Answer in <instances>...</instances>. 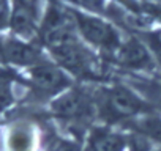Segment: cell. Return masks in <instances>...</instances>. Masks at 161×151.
Here are the masks:
<instances>
[{
	"label": "cell",
	"mask_w": 161,
	"mask_h": 151,
	"mask_svg": "<svg viewBox=\"0 0 161 151\" xmlns=\"http://www.w3.org/2000/svg\"><path fill=\"white\" fill-rule=\"evenodd\" d=\"M41 0H13L10 27L19 38L29 39L41 29Z\"/></svg>",
	"instance_id": "4"
},
{
	"label": "cell",
	"mask_w": 161,
	"mask_h": 151,
	"mask_svg": "<svg viewBox=\"0 0 161 151\" xmlns=\"http://www.w3.org/2000/svg\"><path fill=\"white\" fill-rule=\"evenodd\" d=\"M69 13L74 19L77 35L82 38L84 43L109 54H115L119 50L123 41L119 30L111 22L98 16H93L90 13L77 10H69Z\"/></svg>",
	"instance_id": "2"
},
{
	"label": "cell",
	"mask_w": 161,
	"mask_h": 151,
	"mask_svg": "<svg viewBox=\"0 0 161 151\" xmlns=\"http://www.w3.org/2000/svg\"><path fill=\"white\" fill-rule=\"evenodd\" d=\"M14 101L11 77L7 72H0V113L7 110Z\"/></svg>",
	"instance_id": "11"
},
{
	"label": "cell",
	"mask_w": 161,
	"mask_h": 151,
	"mask_svg": "<svg viewBox=\"0 0 161 151\" xmlns=\"http://www.w3.org/2000/svg\"><path fill=\"white\" fill-rule=\"evenodd\" d=\"M79 2L89 11H95V13H104L106 11V0H79Z\"/></svg>",
	"instance_id": "14"
},
{
	"label": "cell",
	"mask_w": 161,
	"mask_h": 151,
	"mask_svg": "<svg viewBox=\"0 0 161 151\" xmlns=\"http://www.w3.org/2000/svg\"><path fill=\"white\" fill-rule=\"evenodd\" d=\"M114 55L115 61L130 71H152L156 65L145 43L134 36L125 39Z\"/></svg>",
	"instance_id": "6"
},
{
	"label": "cell",
	"mask_w": 161,
	"mask_h": 151,
	"mask_svg": "<svg viewBox=\"0 0 161 151\" xmlns=\"http://www.w3.org/2000/svg\"><path fill=\"white\" fill-rule=\"evenodd\" d=\"M0 55L11 65L18 66H36L41 63V50L19 38H8L0 44Z\"/></svg>",
	"instance_id": "7"
},
{
	"label": "cell",
	"mask_w": 161,
	"mask_h": 151,
	"mask_svg": "<svg viewBox=\"0 0 161 151\" xmlns=\"http://www.w3.org/2000/svg\"><path fill=\"white\" fill-rule=\"evenodd\" d=\"M54 115L68 123L86 121L93 113V101L82 90H68L51 106Z\"/></svg>",
	"instance_id": "3"
},
{
	"label": "cell",
	"mask_w": 161,
	"mask_h": 151,
	"mask_svg": "<svg viewBox=\"0 0 161 151\" xmlns=\"http://www.w3.org/2000/svg\"><path fill=\"white\" fill-rule=\"evenodd\" d=\"M130 129L133 131V134L142 135L150 142H156L161 143V118L155 117L152 113L139 117L133 121H128Z\"/></svg>",
	"instance_id": "9"
},
{
	"label": "cell",
	"mask_w": 161,
	"mask_h": 151,
	"mask_svg": "<svg viewBox=\"0 0 161 151\" xmlns=\"http://www.w3.org/2000/svg\"><path fill=\"white\" fill-rule=\"evenodd\" d=\"M158 90H159V98H161V79H159V82H158Z\"/></svg>",
	"instance_id": "15"
},
{
	"label": "cell",
	"mask_w": 161,
	"mask_h": 151,
	"mask_svg": "<svg viewBox=\"0 0 161 151\" xmlns=\"http://www.w3.org/2000/svg\"><path fill=\"white\" fill-rule=\"evenodd\" d=\"M142 41L148 47L155 63L161 66V38L155 32H147V33H142Z\"/></svg>",
	"instance_id": "12"
},
{
	"label": "cell",
	"mask_w": 161,
	"mask_h": 151,
	"mask_svg": "<svg viewBox=\"0 0 161 151\" xmlns=\"http://www.w3.org/2000/svg\"><path fill=\"white\" fill-rule=\"evenodd\" d=\"M10 19H11V8L8 0H0V30L10 25Z\"/></svg>",
	"instance_id": "13"
},
{
	"label": "cell",
	"mask_w": 161,
	"mask_h": 151,
	"mask_svg": "<svg viewBox=\"0 0 161 151\" xmlns=\"http://www.w3.org/2000/svg\"><path fill=\"white\" fill-rule=\"evenodd\" d=\"M30 82L33 88L43 95H57L69 87V77L65 71L47 61H41L36 66L30 68Z\"/></svg>",
	"instance_id": "5"
},
{
	"label": "cell",
	"mask_w": 161,
	"mask_h": 151,
	"mask_svg": "<svg viewBox=\"0 0 161 151\" xmlns=\"http://www.w3.org/2000/svg\"><path fill=\"white\" fill-rule=\"evenodd\" d=\"M8 151H33L35 135L29 128H14L7 140Z\"/></svg>",
	"instance_id": "10"
},
{
	"label": "cell",
	"mask_w": 161,
	"mask_h": 151,
	"mask_svg": "<svg viewBox=\"0 0 161 151\" xmlns=\"http://www.w3.org/2000/svg\"><path fill=\"white\" fill-rule=\"evenodd\" d=\"M128 137L109 128H95L89 135L87 151H126Z\"/></svg>",
	"instance_id": "8"
},
{
	"label": "cell",
	"mask_w": 161,
	"mask_h": 151,
	"mask_svg": "<svg viewBox=\"0 0 161 151\" xmlns=\"http://www.w3.org/2000/svg\"><path fill=\"white\" fill-rule=\"evenodd\" d=\"M152 106L125 85H112L100 95V115L109 123L133 121L152 113Z\"/></svg>",
	"instance_id": "1"
}]
</instances>
